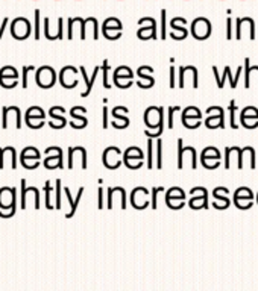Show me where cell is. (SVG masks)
I'll return each instance as SVG.
<instances>
[{"label": "cell", "instance_id": "obj_1", "mask_svg": "<svg viewBox=\"0 0 258 291\" xmlns=\"http://www.w3.org/2000/svg\"><path fill=\"white\" fill-rule=\"evenodd\" d=\"M144 123L147 126L144 135L147 138H159L164 131V109L161 106H149L144 112Z\"/></svg>", "mask_w": 258, "mask_h": 291}, {"label": "cell", "instance_id": "obj_2", "mask_svg": "<svg viewBox=\"0 0 258 291\" xmlns=\"http://www.w3.org/2000/svg\"><path fill=\"white\" fill-rule=\"evenodd\" d=\"M190 32L193 35L195 40H199V41H204L207 38L211 37V21L205 17H199V18H195L191 21V27H190Z\"/></svg>", "mask_w": 258, "mask_h": 291}, {"label": "cell", "instance_id": "obj_3", "mask_svg": "<svg viewBox=\"0 0 258 291\" xmlns=\"http://www.w3.org/2000/svg\"><path fill=\"white\" fill-rule=\"evenodd\" d=\"M254 200H255V196L252 193V190L248 188V187H240L233 194V202H234V205L239 209H249V208H252L254 206Z\"/></svg>", "mask_w": 258, "mask_h": 291}, {"label": "cell", "instance_id": "obj_4", "mask_svg": "<svg viewBox=\"0 0 258 291\" xmlns=\"http://www.w3.org/2000/svg\"><path fill=\"white\" fill-rule=\"evenodd\" d=\"M35 81L38 84L40 88H44V90H49L55 85L56 82V72L49 67V66H43L37 70V75H35Z\"/></svg>", "mask_w": 258, "mask_h": 291}, {"label": "cell", "instance_id": "obj_5", "mask_svg": "<svg viewBox=\"0 0 258 291\" xmlns=\"http://www.w3.org/2000/svg\"><path fill=\"white\" fill-rule=\"evenodd\" d=\"M11 34L15 40H26L32 34L30 21L24 17H17L11 23Z\"/></svg>", "mask_w": 258, "mask_h": 291}, {"label": "cell", "instance_id": "obj_6", "mask_svg": "<svg viewBox=\"0 0 258 291\" xmlns=\"http://www.w3.org/2000/svg\"><path fill=\"white\" fill-rule=\"evenodd\" d=\"M143 161H144V153L137 146H131L123 153V164L131 170H138L143 166Z\"/></svg>", "mask_w": 258, "mask_h": 291}, {"label": "cell", "instance_id": "obj_7", "mask_svg": "<svg viewBox=\"0 0 258 291\" xmlns=\"http://www.w3.org/2000/svg\"><path fill=\"white\" fill-rule=\"evenodd\" d=\"M138 32L137 37L143 41L146 40H155L156 38V21L152 17H144L138 20Z\"/></svg>", "mask_w": 258, "mask_h": 291}, {"label": "cell", "instance_id": "obj_8", "mask_svg": "<svg viewBox=\"0 0 258 291\" xmlns=\"http://www.w3.org/2000/svg\"><path fill=\"white\" fill-rule=\"evenodd\" d=\"M102 161L104 166L108 170H116L123 164V158H122V150L116 146H111L108 149H105L104 155H102Z\"/></svg>", "mask_w": 258, "mask_h": 291}, {"label": "cell", "instance_id": "obj_9", "mask_svg": "<svg viewBox=\"0 0 258 291\" xmlns=\"http://www.w3.org/2000/svg\"><path fill=\"white\" fill-rule=\"evenodd\" d=\"M149 196H150V191L146 190L144 187H137V188H134V190L131 191V197H129L131 206H132L134 209H138V211L146 209L147 206H150V199H149Z\"/></svg>", "mask_w": 258, "mask_h": 291}, {"label": "cell", "instance_id": "obj_10", "mask_svg": "<svg viewBox=\"0 0 258 291\" xmlns=\"http://www.w3.org/2000/svg\"><path fill=\"white\" fill-rule=\"evenodd\" d=\"M166 205L167 208L178 211L185 206V193L179 187H172L166 191Z\"/></svg>", "mask_w": 258, "mask_h": 291}, {"label": "cell", "instance_id": "obj_11", "mask_svg": "<svg viewBox=\"0 0 258 291\" xmlns=\"http://www.w3.org/2000/svg\"><path fill=\"white\" fill-rule=\"evenodd\" d=\"M122 30H123V24L116 17L107 18L102 24V32H104V37L107 40H113V41L119 40L122 37Z\"/></svg>", "mask_w": 258, "mask_h": 291}, {"label": "cell", "instance_id": "obj_12", "mask_svg": "<svg viewBox=\"0 0 258 291\" xmlns=\"http://www.w3.org/2000/svg\"><path fill=\"white\" fill-rule=\"evenodd\" d=\"M188 206L191 209H208V191L204 187H196L191 191Z\"/></svg>", "mask_w": 258, "mask_h": 291}, {"label": "cell", "instance_id": "obj_13", "mask_svg": "<svg viewBox=\"0 0 258 291\" xmlns=\"http://www.w3.org/2000/svg\"><path fill=\"white\" fill-rule=\"evenodd\" d=\"M113 81H114V85L119 88H122V82H123L125 90H126L134 84V72L126 66L117 67L113 73Z\"/></svg>", "mask_w": 258, "mask_h": 291}, {"label": "cell", "instance_id": "obj_14", "mask_svg": "<svg viewBox=\"0 0 258 291\" xmlns=\"http://www.w3.org/2000/svg\"><path fill=\"white\" fill-rule=\"evenodd\" d=\"M185 24H187V20L182 18V17H176L173 20H170V38L176 40V41H181V40H185L188 37V30L185 29Z\"/></svg>", "mask_w": 258, "mask_h": 291}, {"label": "cell", "instance_id": "obj_15", "mask_svg": "<svg viewBox=\"0 0 258 291\" xmlns=\"http://www.w3.org/2000/svg\"><path fill=\"white\" fill-rule=\"evenodd\" d=\"M150 73H153V69H152V67H147V66L140 67V69L137 70V76L140 78V81H137L135 85L140 87V88H143V90L152 88V87L155 85V79L152 78Z\"/></svg>", "mask_w": 258, "mask_h": 291}, {"label": "cell", "instance_id": "obj_16", "mask_svg": "<svg viewBox=\"0 0 258 291\" xmlns=\"http://www.w3.org/2000/svg\"><path fill=\"white\" fill-rule=\"evenodd\" d=\"M227 194H230V190L225 188V187H220V188H214V190H213V197L216 199V200L213 202V206H214L216 209H227V208L231 205V200H230V197H228Z\"/></svg>", "mask_w": 258, "mask_h": 291}, {"label": "cell", "instance_id": "obj_17", "mask_svg": "<svg viewBox=\"0 0 258 291\" xmlns=\"http://www.w3.org/2000/svg\"><path fill=\"white\" fill-rule=\"evenodd\" d=\"M220 161L222 159V155L219 152V149H216L214 146H208L202 150L201 153V161H202V166L208 170H211V166H210V161Z\"/></svg>", "mask_w": 258, "mask_h": 291}, {"label": "cell", "instance_id": "obj_18", "mask_svg": "<svg viewBox=\"0 0 258 291\" xmlns=\"http://www.w3.org/2000/svg\"><path fill=\"white\" fill-rule=\"evenodd\" d=\"M6 76H8V79H18V73H17V70L14 67L8 66V67H3L0 70V84H2L3 88H14V87L18 85L17 81H14V84H5V78Z\"/></svg>", "mask_w": 258, "mask_h": 291}, {"label": "cell", "instance_id": "obj_19", "mask_svg": "<svg viewBox=\"0 0 258 291\" xmlns=\"http://www.w3.org/2000/svg\"><path fill=\"white\" fill-rule=\"evenodd\" d=\"M64 193H66V197H67L69 203H70V212H67L66 218H72V217L75 215L76 209H78L79 200H81L82 193H84V187H81V188L78 190V194H76V199H75V200H73V197H72V193H70V188H69V187H66V188H64Z\"/></svg>", "mask_w": 258, "mask_h": 291}, {"label": "cell", "instance_id": "obj_20", "mask_svg": "<svg viewBox=\"0 0 258 291\" xmlns=\"http://www.w3.org/2000/svg\"><path fill=\"white\" fill-rule=\"evenodd\" d=\"M102 70V67H94V72H93V75H91V78H88L87 76V72H85V67H81L79 69V72H81V75H82V78H84V81H85V85H87V90L81 94V97H87L90 93H91V90H93V84H94V81H96V78H98V73Z\"/></svg>", "mask_w": 258, "mask_h": 291}, {"label": "cell", "instance_id": "obj_21", "mask_svg": "<svg viewBox=\"0 0 258 291\" xmlns=\"http://www.w3.org/2000/svg\"><path fill=\"white\" fill-rule=\"evenodd\" d=\"M46 114L40 106H30L26 112V121H37V120H44Z\"/></svg>", "mask_w": 258, "mask_h": 291}, {"label": "cell", "instance_id": "obj_22", "mask_svg": "<svg viewBox=\"0 0 258 291\" xmlns=\"http://www.w3.org/2000/svg\"><path fill=\"white\" fill-rule=\"evenodd\" d=\"M85 112H87V109H85L84 106H73V108L70 109V115H72L73 118H76L78 121H81L84 126L88 124V120H87L85 117L81 115V114H85Z\"/></svg>", "mask_w": 258, "mask_h": 291}, {"label": "cell", "instance_id": "obj_23", "mask_svg": "<svg viewBox=\"0 0 258 291\" xmlns=\"http://www.w3.org/2000/svg\"><path fill=\"white\" fill-rule=\"evenodd\" d=\"M64 112H66V109H64L62 106H52L49 114H50V117H52V118H55V120H58V121H61V123H66V124H67V120H66V118H64V115H62Z\"/></svg>", "mask_w": 258, "mask_h": 291}, {"label": "cell", "instance_id": "obj_24", "mask_svg": "<svg viewBox=\"0 0 258 291\" xmlns=\"http://www.w3.org/2000/svg\"><path fill=\"white\" fill-rule=\"evenodd\" d=\"M155 147H156V158H155L156 167H158V170H161V169H163V141H161V137L156 138Z\"/></svg>", "mask_w": 258, "mask_h": 291}, {"label": "cell", "instance_id": "obj_25", "mask_svg": "<svg viewBox=\"0 0 258 291\" xmlns=\"http://www.w3.org/2000/svg\"><path fill=\"white\" fill-rule=\"evenodd\" d=\"M242 27H249V38L255 40V21L249 17L242 18Z\"/></svg>", "mask_w": 258, "mask_h": 291}, {"label": "cell", "instance_id": "obj_26", "mask_svg": "<svg viewBox=\"0 0 258 291\" xmlns=\"http://www.w3.org/2000/svg\"><path fill=\"white\" fill-rule=\"evenodd\" d=\"M182 117H190V118H199L201 120L202 118V112L196 106H187L184 109V112H182Z\"/></svg>", "mask_w": 258, "mask_h": 291}, {"label": "cell", "instance_id": "obj_27", "mask_svg": "<svg viewBox=\"0 0 258 291\" xmlns=\"http://www.w3.org/2000/svg\"><path fill=\"white\" fill-rule=\"evenodd\" d=\"M153 147L155 141L153 138H147V169H153Z\"/></svg>", "mask_w": 258, "mask_h": 291}, {"label": "cell", "instance_id": "obj_28", "mask_svg": "<svg viewBox=\"0 0 258 291\" xmlns=\"http://www.w3.org/2000/svg\"><path fill=\"white\" fill-rule=\"evenodd\" d=\"M182 120V126H185L187 129H196L202 124V121L199 118H190V117H181Z\"/></svg>", "mask_w": 258, "mask_h": 291}, {"label": "cell", "instance_id": "obj_29", "mask_svg": "<svg viewBox=\"0 0 258 291\" xmlns=\"http://www.w3.org/2000/svg\"><path fill=\"white\" fill-rule=\"evenodd\" d=\"M129 109L126 106H116V108H113L111 109V115H113V118H116V120H123V118H128V117H125L123 114H128Z\"/></svg>", "mask_w": 258, "mask_h": 291}, {"label": "cell", "instance_id": "obj_30", "mask_svg": "<svg viewBox=\"0 0 258 291\" xmlns=\"http://www.w3.org/2000/svg\"><path fill=\"white\" fill-rule=\"evenodd\" d=\"M236 111H237L236 100H231L230 102V124H231L233 129H239V124L236 121Z\"/></svg>", "mask_w": 258, "mask_h": 291}, {"label": "cell", "instance_id": "obj_31", "mask_svg": "<svg viewBox=\"0 0 258 291\" xmlns=\"http://www.w3.org/2000/svg\"><path fill=\"white\" fill-rule=\"evenodd\" d=\"M243 118H258V109L255 106H246L242 114H240V120Z\"/></svg>", "mask_w": 258, "mask_h": 291}, {"label": "cell", "instance_id": "obj_32", "mask_svg": "<svg viewBox=\"0 0 258 291\" xmlns=\"http://www.w3.org/2000/svg\"><path fill=\"white\" fill-rule=\"evenodd\" d=\"M178 169H184V141L182 138L178 140Z\"/></svg>", "mask_w": 258, "mask_h": 291}, {"label": "cell", "instance_id": "obj_33", "mask_svg": "<svg viewBox=\"0 0 258 291\" xmlns=\"http://www.w3.org/2000/svg\"><path fill=\"white\" fill-rule=\"evenodd\" d=\"M101 67H102V72H104V87H105V88H111L110 81H108V75H110V64H108V59H104V64H102Z\"/></svg>", "mask_w": 258, "mask_h": 291}, {"label": "cell", "instance_id": "obj_34", "mask_svg": "<svg viewBox=\"0 0 258 291\" xmlns=\"http://www.w3.org/2000/svg\"><path fill=\"white\" fill-rule=\"evenodd\" d=\"M159 191H164V188H163V187H159V188L155 187V188L150 190V197H152V199H150V208H152V209H156V208H158L156 197H158V193H159Z\"/></svg>", "mask_w": 258, "mask_h": 291}, {"label": "cell", "instance_id": "obj_35", "mask_svg": "<svg viewBox=\"0 0 258 291\" xmlns=\"http://www.w3.org/2000/svg\"><path fill=\"white\" fill-rule=\"evenodd\" d=\"M249 58L245 59V88L251 87V67H249Z\"/></svg>", "mask_w": 258, "mask_h": 291}, {"label": "cell", "instance_id": "obj_36", "mask_svg": "<svg viewBox=\"0 0 258 291\" xmlns=\"http://www.w3.org/2000/svg\"><path fill=\"white\" fill-rule=\"evenodd\" d=\"M184 150L191 153V169L196 170V167H198V153H196V149L193 146H187V147H184Z\"/></svg>", "mask_w": 258, "mask_h": 291}, {"label": "cell", "instance_id": "obj_37", "mask_svg": "<svg viewBox=\"0 0 258 291\" xmlns=\"http://www.w3.org/2000/svg\"><path fill=\"white\" fill-rule=\"evenodd\" d=\"M240 124L246 129H255L258 127V118H243L240 120Z\"/></svg>", "mask_w": 258, "mask_h": 291}, {"label": "cell", "instance_id": "obj_38", "mask_svg": "<svg viewBox=\"0 0 258 291\" xmlns=\"http://www.w3.org/2000/svg\"><path fill=\"white\" fill-rule=\"evenodd\" d=\"M44 190H46V208H47V209H53L55 206L50 205V193H52L50 181H46V184H44Z\"/></svg>", "mask_w": 258, "mask_h": 291}, {"label": "cell", "instance_id": "obj_39", "mask_svg": "<svg viewBox=\"0 0 258 291\" xmlns=\"http://www.w3.org/2000/svg\"><path fill=\"white\" fill-rule=\"evenodd\" d=\"M111 126L116 127V129H126L129 126V118H123V120H116L111 121Z\"/></svg>", "mask_w": 258, "mask_h": 291}, {"label": "cell", "instance_id": "obj_40", "mask_svg": "<svg viewBox=\"0 0 258 291\" xmlns=\"http://www.w3.org/2000/svg\"><path fill=\"white\" fill-rule=\"evenodd\" d=\"M20 187H21V205H20V208H21V209H24V208H26V193H27V188H26V181H24V179H21V181H20Z\"/></svg>", "mask_w": 258, "mask_h": 291}, {"label": "cell", "instance_id": "obj_41", "mask_svg": "<svg viewBox=\"0 0 258 291\" xmlns=\"http://www.w3.org/2000/svg\"><path fill=\"white\" fill-rule=\"evenodd\" d=\"M181 108L179 106H170L169 108V121H167V127L169 129H173V114L178 112Z\"/></svg>", "mask_w": 258, "mask_h": 291}, {"label": "cell", "instance_id": "obj_42", "mask_svg": "<svg viewBox=\"0 0 258 291\" xmlns=\"http://www.w3.org/2000/svg\"><path fill=\"white\" fill-rule=\"evenodd\" d=\"M55 197H56V209H61V179H56V188H55Z\"/></svg>", "mask_w": 258, "mask_h": 291}, {"label": "cell", "instance_id": "obj_43", "mask_svg": "<svg viewBox=\"0 0 258 291\" xmlns=\"http://www.w3.org/2000/svg\"><path fill=\"white\" fill-rule=\"evenodd\" d=\"M167 34H166V9H163L161 11V34H159V38L161 40H166L167 37H166Z\"/></svg>", "mask_w": 258, "mask_h": 291}, {"label": "cell", "instance_id": "obj_44", "mask_svg": "<svg viewBox=\"0 0 258 291\" xmlns=\"http://www.w3.org/2000/svg\"><path fill=\"white\" fill-rule=\"evenodd\" d=\"M34 38L40 40V11H35V32H34Z\"/></svg>", "mask_w": 258, "mask_h": 291}, {"label": "cell", "instance_id": "obj_45", "mask_svg": "<svg viewBox=\"0 0 258 291\" xmlns=\"http://www.w3.org/2000/svg\"><path fill=\"white\" fill-rule=\"evenodd\" d=\"M231 147H227L225 149V164H223V167L227 169V170H230L231 169Z\"/></svg>", "mask_w": 258, "mask_h": 291}, {"label": "cell", "instance_id": "obj_46", "mask_svg": "<svg viewBox=\"0 0 258 291\" xmlns=\"http://www.w3.org/2000/svg\"><path fill=\"white\" fill-rule=\"evenodd\" d=\"M227 40L228 41L233 40V20H231V17H228V20H227Z\"/></svg>", "mask_w": 258, "mask_h": 291}, {"label": "cell", "instance_id": "obj_47", "mask_svg": "<svg viewBox=\"0 0 258 291\" xmlns=\"http://www.w3.org/2000/svg\"><path fill=\"white\" fill-rule=\"evenodd\" d=\"M175 78H176V70H175L173 64H172V66H170V84H169V87H170L172 90H173L175 87H178V85H176V82H175V81H176Z\"/></svg>", "mask_w": 258, "mask_h": 291}, {"label": "cell", "instance_id": "obj_48", "mask_svg": "<svg viewBox=\"0 0 258 291\" xmlns=\"http://www.w3.org/2000/svg\"><path fill=\"white\" fill-rule=\"evenodd\" d=\"M178 87L184 88L185 87V69L179 67V81H178Z\"/></svg>", "mask_w": 258, "mask_h": 291}, {"label": "cell", "instance_id": "obj_49", "mask_svg": "<svg viewBox=\"0 0 258 291\" xmlns=\"http://www.w3.org/2000/svg\"><path fill=\"white\" fill-rule=\"evenodd\" d=\"M8 114H9V106L3 108V117H2V129H8Z\"/></svg>", "mask_w": 258, "mask_h": 291}, {"label": "cell", "instance_id": "obj_50", "mask_svg": "<svg viewBox=\"0 0 258 291\" xmlns=\"http://www.w3.org/2000/svg\"><path fill=\"white\" fill-rule=\"evenodd\" d=\"M236 24H237V30H236V40H242L243 34H242V18H237L236 20Z\"/></svg>", "mask_w": 258, "mask_h": 291}, {"label": "cell", "instance_id": "obj_51", "mask_svg": "<svg viewBox=\"0 0 258 291\" xmlns=\"http://www.w3.org/2000/svg\"><path fill=\"white\" fill-rule=\"evenodd\" d=\"M102 120H104V123H102L104 129H108V126H110V121H108V108H107V106H104V114H102Z\"/></svg>", "mask_w": 258, "mask_h": 291}, {"label": "cell", "instance_id": "obj_52", "mask_svg": "<svg viewBox=\"0 0 258 291\" xmlns=\"http://www.w3.org/2000/svg\"><path fill=\"white\" fill-rule=\"evenodd\" d=\"M108 200H107V208L113 209V197H114V188H108Z\"/></svg>", "mask_w": 258, "mask_h": 291}, {"label": "cell", "instance_id": "obj_53", "mask_svg": "<svg viewBox=\"0 0 258 291\" xmlns=\"http://www.w3.org/2000/svg\"><path fill=\"white\" fill-rule=\"evenodd\" d=\"M98 194H99V197H98V208H99V209H104L105 206H104V188H102V187H99Z\"/></svg>", "mask_w": 258, "mask_h": 291}, {"label": "cell", "instance_id": "obj_54", "mask_svg": "<svg viewBox=\"0 0 258 291\" xmlns=\"http://www.w3.org/2000/svg\"><path fill=\"white\" fill-rule=\"evenodd\" d=\"M30 72L29 67H23V81H21V87L27 88V73Z\"/></svg>", "mask_w": 258, "mask_h": 291}, {"label": "cell", "instance_id": "obj_55", "mask_svg": "<svg viewBox=\"0 0 258 291\" xmlns=\"http://www.w3.org/2000/svg\"><path fill=\"white\" fill-rule=\"evenodd\" d=\"M67 24H69V30H67V38H69V40H72V38H73V24H75L73 18H69V20H67Z\"/></svg>", "mask_w": 258, "mask_h": 291}, {"label": "cell", "instance_id": "obj_56", "mask_svg": "<svg viewBox=\"0 0 258 291\" xmlns=\"http://www.w3.org/2000/svg\"><path fill=\"white\" fill-rule=\"evenodd\" d=\"M227 70H228V78H230V81H231V88H237V81L236 79H233V75H231V69L227 66Z\"/></svg>", "mask_w": 258, "mask_h": 291}, {"label": "cell", "instance_id": "obj_57", "mask_svg": "<svg viewBox=\"0 0 258 291\" xmlns=\"http://www.w3.org/2000/svg\"><path fill=\"white\" fill-rule=\"evenodd\" d=\"M32 190H34V193H35V209H40V191H38V188H35V187H32Z\"/></svg>", "mask_w": 258, "mask_h": 291}, {"label": "cell", "instance_id": "obj_58", "mask_svg": "<svg viewBox=\"0 0 258 291\" xmlns=\"http://www.w3.org/2000/svg\"><path fill=\"white\" fill-rule=\"evenodd\" d=\"M8 23H9V18H8V17H5V18H3V24H2V27H0V38H2V35H3V30L6 29Z\"/></svg>", "mask_w": 258, "mask_h": 291}, {"label": "cell", "instance_id": "obj_59", "mask_svg": "<svg viewBox=\"0 0 258 291\" xmlns=\"http://www.w3.org/2000/svg\"><path fill=\"white\" fill-rule=\"evenodd\" d=\"M251 72H252V73H257V75H258V66H255V67H252V69H251Z\"/></svg>", "mask_w": 258, "mask_h": 291}, {"label": "cell", "instance_id": "obj_60", "mask_svg": "<svg viewBox=\"0 0 258 291\" xmlns=\"http://www.w3.org/2000/svg\"><path fill=\"white\" fill-rule=\"evenodd\" d=\"M257 205H258V193H257Z\"/></svg>", "mask_w": 258, "mask_h": 291}, {"label": "cell", "instance_id": "obj_61", "mask_svg": "<svg viewBox=\"0 0 258 291\" xmlns=\"http://www.w3.org/2000/svg\"><path fill=\"white\" fill-rule=\"evenodd\" d=\"M0 127H2V126H0Z\"/></svg>", "mask_w": 258, "mask_h": 291}]
</instances>
